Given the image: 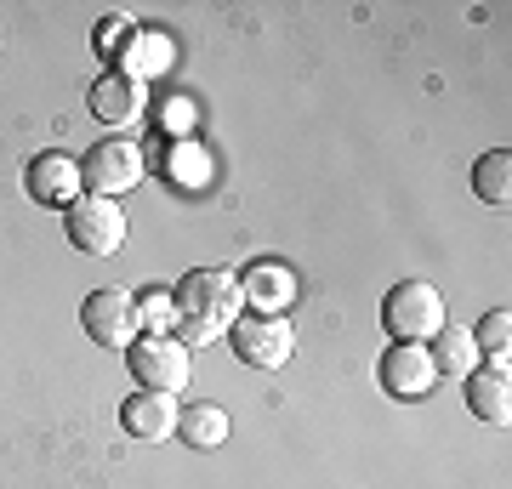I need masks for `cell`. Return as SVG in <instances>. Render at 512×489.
Returning a JSON list of instances; mask_svg holds the SVG:
<instances>
[{
    "mask_svg": "<svg viewBox=\"0 0 512 489\" xmlns=\"http://www.w3.org/2000/svg\"><path fill=\"white\" fill-rule=\"evenodd\" d=\"M177 433L194 450H222L228 444V410H217V404H188L183 416H177Z\"/></svg>",
    "mask_w": 512,
    "mask_h": 489,
    "instance_id": "obj_15",
    "label": "cell"
},
{
    "mask_svg": "<svg viewBox=\"0 0 512 489\" xmlns=\"http://www.w3.org/2000/svg\"><path fill=\"white\" fill-rule=\"evenodd\" d=\"M165 171H171V182H177V188H194V194L211 182V160H205V148H194V143H171Z\"/></svg>",
    "mask_w": 512,
    "mask_h": 489,
    "instance_id": "obj_17",
    "label": "cell"
},
{
    "mask_svg": "<svg viewBox=\"0 0 512 489\" xmlns=\"http://www.w3.org/2000/svg\"><path fill=\"white\" fill-rule=\"evenodd\" d=\"M137 319H143L154 336H171V330H177V302H171V290H148L143 302H137Z\"/></svg>",
    "mask_w": 512,
    "mask_h": 489,
    "instance_id": "obj_19",
    "label": "cell"
},
{
    "mask_svg": "<svg viewBox=\"0 0 512 489\" xmlns=\"http://www.w3.org/2000/svg\"><path fill=\"white\" fill-rule=\"evenodd\" d=\"M177 399L171 393H131L120 404V427H126L137 444H165V438H177Z\"/></svg>",
    "mask_w": 512,
    "mask_h": 489,
    "instance_id": "obj_9",
    "label": "cell"
},
{
    "mask_svg": "<svg viewBox=\"0 0 512 489\" xmlns=\"http://www.w3.org/2000/svg\"><path fill=\"white\" fill-rule=\"evenodd\" d=\"M473 342H478V353L495 364V370H507V342H512V313L507 308H490L484 313V325L473 330Z\"/></svg>",
    "mask_w": 512,
    "mask_h": 489,
    "instance_id": "obj_18",
    "label": "cell"
},
{
    "mask_svg": "<svg viewBox=\"0 0 512 489\" xmlns=\"http://www.w3.org/2000/svg\"><path fill=\"white\" fill-rule=\"evenodd\" d=\"M63 228H69L74 251L114 256V251H120V239H126V211H120L114 200H103V194H80V200L69 205Z\"/></svg>",
    "mask_w": 512,
    "mask_h": 489,
    "instance_id": "obj_6",
    "label": "cell"
},
{
    "mask_svg": "<svg viewBox=\"0 0 512 489\" xmlns=\"http://www.w3.org/2000/svg\"><path fill=\"white\" fill-rule=\"evenodd\" d=\"M239 290H245V302L256 313H279L296 302V273L285 262H251V273L239 279Z\"/></svg>",
    "mask_w": 512,
    "mask_h": 489,
    "instance_id": "obj_12",
    "label": "cell"
},
{
    "mask_svg": "<svg viewBox=\"0 0 512 489\" xmlns=\"http://www.w3.org/2000/svg\"><path fill=\"white\" fill-rule=\"evenodd\" d=\"M29 194L40 205H63L69 211L80 200V160H69V154H40L29 165Z\"/></svg>",
    "mask_w": 512,
    "mask_h": 489,
    "instance_id": "obj_11",
    "label": "cell"
},
{
    "mask_svg": "<svg viewBox=\"0 0 512 489\" xmlns=\"http://www.w3.org/2000/svg\"><path fill=\"white\" fill-rule=\"evenodd\" d=\"M382 325L393 342H427L444 330V296L427 279H399L382 302Z\"/></svg>",
    "mask_w": 512,
    "mask_h": 489,
    "instance_id": "obj_2",
    "label": "cell"
},
{
    "mask_svg": "<svg viewBox=\"0 0 512 489\" xmlns=\"http://www.w3.org/2000/svg\"><path fill=\"white\" fill-rule=\"evenodd\" d=\"M467 404H473V416L478 421H495V427H507L512 421V381L507 370H473L467 376Z\"/></svg>",
    "mask_w": 512,
    "mask_h": 489,
    "instance_id": "obj_13",
    "label": "cell"
},
{
    "mask_svg": "<svg viewBox=\"0 0 512 489\" xmlns=\"http://www.w3.org/2000/svg\"><path fill=\"white\" fill-rule=\"evenodd\" d=\"M382 393L387 399H427L433 387H439V364H433V353H427V342H393L382 353Z\"/></svg>",
    "mask_w": 512,
    "mask_h": 489,
    "instance_id": "obj_8",
    "label": "cell"
},
{
    "mask_svg": "<svg viewBox=\"0 0 512 489\" xmlns=\"http://www.w3.org/2000/svg\"><path fill=\"white\" fill-rule=\"evenodd\" d=\"M228 347L251 370H279L296 353V330L285 313H239L234 325H228Z\"/></svg>",
    "mask_w": 512,
    "mask_h": 489,
    "instance_id": "obj_3",
    "label": "cell"
},
{
    "mask_svg": "<svg viewBox=\"0 0 512 489\" xmlns=\"http://www.w3.org/2000/svg\"><path fill=\"white\" fill-rule=\"evenodd\" d=\"M131 376L143 381V393H183L194 376V359L177 336H137L131 342Z\"/></svg>",
    "mask_w": 512,
    "mask_h": 489,
    "instance_id": "obj_5",
    "label": "cell"
},
{
    "mask_svg": "<svg viewBox=\"0 0 512 489\" xmlns=\"http://www.w3.org/2000/svg\"><path fill=\"white\" fill-rule=\"evenodd\" d=\"M171 302H177V330L171 336L183 347H205L228 336V325L245 313V290H239V273L228 268H194L171 290Z\"/></svg>",
    "mask_w": 512,
    "mask_h": 489,
    "instance_id": "obj_1",
    "label": "cell"
},
{
    "mask_svg": "<svg viewBox=\"0 0 512 489\" xmlns=\"http://www.w3.org/2000/svg\"><path fill=\"white\" fill-rule=\"evenodd\" d=\"M143 109H148V91H143V80H131V74H103L92 86V114L103 126L131 131L143 120Z\"/></svg>",
    "mask_w": 512,
    "mask_h": 489,
    "instance_id": "obj_10",
    "label": "cell"
},
{
    "mask_svg": "<svg viewBox=\"0 0 512 489\" xmlns=\"http://www.w3.org/2000/svg\"><path fill=\"white\" fill-rule=\"evenodd\" d=\"M137 177H143V148L131 143V137H103V143H92L86 160H80V188H86V194H103V200L137 188Z\"/></svg>",
    "mask_w": 512,
    "mask_h": 489,
    "instance_id": "obj_4",
    "label": "cell"
},
{
    "mask_svg": "<svg viewBox=\"0 0 512 489\" xmlns=\"http://www.w3.org/2000/svg\"><path fill=\"white\" fill-rule=\"evenodd\" d=\"M433 353V364H439V376H473L478 370V342H473V330H461V325H450L444 319V330H439V342L427 347Z\"/></svg>",
    "mask_w": 512,
    "mask_h": 489,
    "instance_id": "obj_14",
    "label": "cell"
},
{
    "mask_svg": "<svg viewBox=\"0 0 512 489\" xmlns=\"http://www.w3.org/2000/svg\"><path fill=\"white\" fill-rule=\"evenodd\" d=\"M473 188H478L484 205H507L512 200V154L507 148H490V154L473 165Z\"/></svg>",
    "mask_w": 512,
    "mask_h": 489,
    "instance_id": "obj_16",
    "label": "cell"
},
{
    "mask_svg": "<svg viewBox=\"0 0 512 489\" xmlns=\"http://www.w3.org/2000/svg\"><path fill=\"white\" fill-rule=\"evenodd\" d=\"M165 120H171V131H183V137H188V120H194V109H188V103H171V109H165Z\"/></svg>",
    "mask_w": 512,
    "mask_h": 489,
    "instance_id": "obj_20",
    "label": "cell"
},
{
    "mask_svg": "<svg viewBox=\"0 0 512 489\" xmlns=\"http://www.w3.org/2000/svg\"><path fill=\"white\" fill-rule=\"evenodd\" d=\"M80 325H86V336H92L97 347H131L137 342V330H143V319H137V296L131 290H92L86 296V308H80Z\"/></svg>",
    "mask_w": 512,
    "mask_h": 489,
    "instance_id": "obj_7",
    "label": "cell"
}]
</instances>
